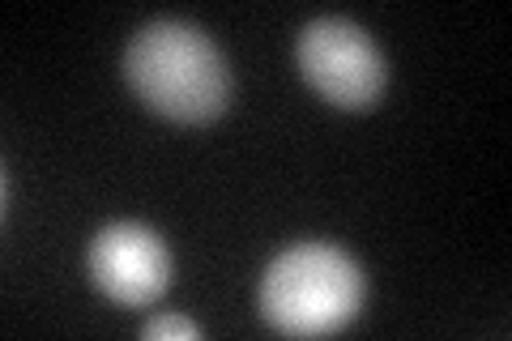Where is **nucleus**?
I'll return each instance as SVG.
<instances>
[{
	"label": "nucleus",
	"mask_w": 512,
	"mask_h": 341,
	"mask_svg": "<svg viewBox=\"0 0 512 341\" xmlns=\"http://www.w3.org/2000/svg\"><path fill=\"white\" fill-rule=\"evenodd\" d=\"M124 81L154 116L210 124L231 107V69L222 47L192 22H150L124 52Z\"/></svg>",
	"instance_id": "f257e3e1"
},
{
	"label": "nucleus",
	"mask_w": 512,
	"mask_h": 341,
	"mask_svg": "<svg viewBox=\"0 0 512 341\" xmlns=\"http://www.w3.org/2000/svg\"><path fill=\"white\" fill-rule=\"evenodd\" d=\"M363 312V269L333 243H295L261 278V316L286 337L342 333Z\"/></svg>",
	"instance_id": "f03ea898"
},
{
	"label": "nucleus",
	"mask_w": 512,
	"mask_h": 341,
	"mask_svg": "<svg viewBox=\"0 0 512 341\" xmlns=\"http://www.w3.org/2000/svg\"><path fill=\"white\" fill-rule=\"evenodd\" d=\"M295 60L303 81L342 111H372L389 90V64L376 39L350 18H316L299 30Z\"/></svg>",
	"instance_id": "7ed1b4c3"
},
{
	"label": "nucleus",
	"mask_w": 512,
	"mask_h": 341,
	"mask_svg": "<svg viewBox=\"0 0 512 341\" xmlns=\"http://www.w3.org/2000/svg\"><path fill=\"white\" fill-rule=\"evenodd\" d=\"M90 282L120 307H150L171 286V252L158 231L141 222H111L90 239Z\"/></svg>",
	"instance_id": "20e7f679"
},
{
	"label": "nucleus",
	"mask_w": 512,
	"mask_h": 341,
	"mask_svg": "<svg viewBox=\"0 0 512 341\" xmlns=\"http://www.w3.org/2000/svg\"><path fill=\"white\" fill-rule=\"evenodd\" d=\"M141 337H150V341H197L201 337V324H192L188 316L163 312V316H154L146 329H141Z\"/></svg>",
	"instance_id": "39448f33"
}]
</instances>
